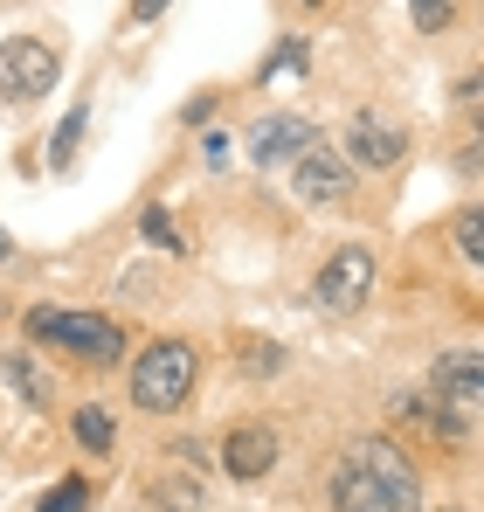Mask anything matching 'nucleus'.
Wrapping results in <instances>:
<instances>
[{
	"label": "nucleus",
	"instance_id": "f257e3e1",
	"mask_svg": "<svg viewBox=\"0 0 484 512\" xmlns=\"http://www.w3.org/2000/svg\"><path fill=\"white\" fill-rule=\"evenodd\" d=\"M332 512H422V471L402 443L360 436L332 464Z\"/></svg>",
	"mask_w": 484,
	"mask_h": 512
},
{
	"label": "nucleus",
	"instance_id": "f03ea898",
	"mask_svg": "<svg viewBox=\"0 0 484 512\" xmlns=\"http://www.w3.org/2000/svg\"><path fill=\"white\" fill-rule=\"evenodd\" d=\"M194 374H201V353L187 340H153L132 360V402H139L146 416H173V409H187Z\"/></svg>",
	"mask_w": 484,
	"mask_h": 512
},
{
	"label": "nucleus",
	"instance_id": "7ed1b4c3",
	"mask_svg": "<svg viewBox=\"0 0 484 512\" xmlns=\"http://www.w3.org/2000/svg\"><path fill=\"white\" fill-rule=\"evenodd\" d=\"M28 340L42 346H63V353H77V360H118L125 353V333H118V319H104V312H56V305H35L28 312Z\"/></svg>",
	"mask_w": 484,
	"mask_h": 512
},
{
	"label": "nucleus",
	"instance_id": "20e7f679",
	"mask_svg": "<svg viewBox=\"0 0 484 512\" xmlns=\"http://www.w3.org/2000/svg\"><path fill=\"white\" fill-rule=\"evenodd\" d=\"M56 77H63V63H56V49L42 35L0 42V104H35V97H49Z\"/></svg>",
	"mask_w": 484,
	"mask_h": 512
},
{
	"label": "nucleus",
	"instance_id": "39448f33",
	"mask_svg": "<svg viewBox=\"0 0 484 512\" xmlns=\"http://www.w3.org/2000/svg\"><path fill=\"white\" fill-rule=\"evenodd\" d=\"M367 291H374V250H360V243L332 250V256H325V270L312 277V305L332 312V319L360 312V305H367Z\"/></svg>",
	"mask_w": 484,
	"mask_h": 512
},
{
	"label": "nucleus",
	"instance_id": "423d86ee",
	"mask_svg": "<svg viewBox=\"0 0 484 512\" xmlns=\"http://www.w3.org/2000/svg\"><path fill=\"white\" fill-rule=\"evenodd\" d=\"M215 464H222L236 485H263V478L277 471V429H270V423H236V429H222Z\"/></svg>",
	"mask_w": 484,
	"mask_h": 512
},
{
	"label": "nucleus",
	"instance_id": "0eeeda50",
	"mask_svg": "<svg viewBox=\"0 0 484 512\" xmlns=\"http://www.w3.org/2000/svg\"><path fill=\"white\" fill-rule=\"evenodd\" d=\"M429 395H436V402H450L457 416H478V402H484V360H478V346L443 353V360L429 367Z\"/></svg>",
	"mask_w": 484,
	"mask_h": 512
},
{
	"label": "nucleus",
	"instance_id": "6e6552de",
	"mask_svg": "<svg viewBox=\"0 0 484 512\" xmlns=\"http://www.w3.org/2000/svg\"><path fill=\"white\" fill-rule=\"evenodd\" d=\"M291 194H298V201H312V208L346 201V194H353V167H346L332 146H312V153H298V160H291Z\"/></svg>",
	"mask_w": 484,
	"mask_h": 512
},
{
	"label": "nucleus",
	"instance_id": "1a4fd4ad",
	"mask_svg": "<svg viewBox=\"0 0 484 512\" xmlns=\"http://www.w3.org/2000/svg\"><path fill=\"white\" fill-rule=\"evenodd\" d=\"M408 153V132L402 125H388V118H374V111H360L353 125H346V167H367V173H381V167H395Z\"/></svg>",
	"mask_w": 484,
	"mask_h": 512
},
{
	"label": "nucleus",
	"instance_id": "9d476101",
	"mask_svg": "<svg viewBox=\"0 0 484 512\" xmlns=\"http://www.w3.org/2000/svg\"><path fill=\"white\" fill-rule=\"evenodd\" d=\"M319 146V132H312V118H298V111H277V118H263L256 132H249V160L256 167H284V160H298V153H312Z\"/></svg>",
	"mask_w": 484,
	"mask_h": 512
},
{
	"label": "nucleus",
	"instance_id": "9b49d317",
	"mask_svg": "<svg viewBox=\"0 0 484 512\" xmlns=\"http://www.w3.org/2000/svg\"><path fill=\"white\" fill-rule=\"evenodd\" d=\"M0 388L14 402H28V409L56 402V381H49V367H35V353H0Z\"/></svg>",
	"mask_w": 484,
	"mask_h": 512
},
{
	"label": "nucleus",
	"instance_id": "f8f14e48",
	"mask_svg": "<svg viewBox=\"0 0 484 512\" xmlns=\"http://www.w3.org/2000/svg\"><path fill=\"white\" fill-rule=\"evenodd\" d=\"M395 416L422 423L436 443H464V436H471V416H457V409H450V402H436V395H402V402H395Z\"/></svg>",
	"mask_w": 484,
	"mask_h": 512
},
{
	"label": "nucleus",
	"instance_id": "ddd939ff",
	"mask_svg": "<svg viewBox=\"0 0 484 512\" xmlns=\"http://www.w3.org/2000/svg\"><path fill=\"white\" fill-rule=\"evenodd\" d=\"M83 132H90V104H70L63 125H56V139H49V167H70V160H77Z\"/></svg>",
	"mask_w": 484,
	"mask_h": 512
},
{
	"label": "nucleus",
	"instance_id": "4468645a",
	"mask_svg": "<svg viewBox=\"0 0 484 512\" xmlns=\"http://www.w3.org/2000/svg\"><path fill=\"white\" fill-rule=\"evenodd\" d=\"M77 443L90 450V457H111V443H118V423H111L97 402H83V409H77Z\"/></svg>",
	"mask_w": 484,
	"mask_h": 512
},
{
	"label": "nucleus",
	"instance_id": "2eb2a0df",
	"mask_svg": "<svg viewBox=\"0 0 484 512\" xmlns=\"http://www.w3.org/2000/svg\"><path fill=\"white\" fill-rule=\"evenodd\" d=\"M305 63H312V42H305V35H291V42H277V56H270L256 77H263V84H270V77H305Z\"/></svg>",
	"mask_w": 484,
	"mask_h": 512
},
{
	"label": "nucleus",
	"instance_id": "dca6fc26",
	"mask_svg": "<svg viewBox=\"0 0 484 512\" xmlns=\"http://www.w3.org/2000/svg\"><path fill=\"white\" fill-rule=\"evenodd\" d=\"M236 367L249 374V381H263V374H277V367H284V346H277V340H242L236 346Z\"/></svg>",
	"mask_w": 484,
	"mask_h": 512
},
{
	"label": "nucleus",
	"instance_id": "f3484780",
	"mask_svg": "<svg viewBox=\"0 0 484 512\" xmlns=\"http://www.w3.org/2000/svg\"><path fill=\"white\" fill-rule=\"evenodd\" d=\"M153 506H166V512H201V485H194V478H160V485H153Z\"/></svg>",
	"mask_w": 484,
	"mask_h": 512
},
{
	"label": "nucleus",
	"instance_id": "a211bd4d",
	"mask_svg": "<svg viewBox=\"0 0 484 512\" xmlns=\"http://www.w3.org/2000/svg\"><path fill=\"white\" fill-rule=\"evenodd\" d=\"M83 506H90V478H77V471H70L56 492H42V506H35V512H83Z\"/></svg>",
	"mask_w": 484,
	"mask_h": 512
},
{
	"label": "nucleus",
	"instance_id": "6ab92c4d",
	"mask_svg": "<svg viewBox=\"0 0 484 512\" xmlns=\"http://www.w3.org/2000/svg\"><path fill=\"white\" fill-rule=\"evenodd\" d=\"M139 236H146L153 250H166V256H180V250H187V243L173 236V215H166V208H146V215H139Z\"/></svg>",
	"mask_w": 484,
	"mask_h": 512
},
{
	"label": "nucleus",
	"instance_id": "aec40b11",
	"mask_svg": "<svg viewBox=\"0 0 484 512\" xmlns=\"http://www.w3.org/2000/svg\"><path fill=\"white\" fill-rule=\"evenodd\" d=\"M450 236H457L464 263H484V215H478V208H464V215L450 222Z\"/></svg>",
	"mask_w": 484,
	"mask_h": 512
},
{
	"label": "nucleus",
	"instance_id": "412c9836",
	"mask_svg": "<svg viewBox=\"0 0 484 512\" xmlns=\"http://www.w3.org/2000/svg\"><path fill=\"white\" fill-rule=\"evenodd\" d=\"M408 7H415V28H422V35H443V28L457 21V7H450V0H408Z\"/></svg>",
	"mask_w": 484,
	"mask_h": 512
},
{
	"label": "nucleus",
	"instance_id": "4be33fe9",
	"mask_svg": "<svg viewBox=\"0 0 484 512\" xmlns=\"http://www.w3.org/2000/svg\"><path fill=\"white\" fill-rule=\"evenodd\" d=\"M166 14V0H132V28H153Z\"/></svg>",
	"mask_w": 484,
	"mask_h": 512
},
{
	"label": "nucleus",
	"instance_id": "5701e85b",
	"mask_svg": "<svg viewBox=\"0 0 484 512\" xmlns=\"http://www.w3.org/2000/svg\"><path fill=\"white\" fill-rule=\"evenodd\" d=\"M7 256H14V236H7V229H0V263H7Z\"/></svg>",
	"mask_w": 484,
	"mask_h": 512
},
{
	"label": "nucleus",
	"instance_id": "b1692460",
	"mask_svg": "<svg viewBox=\"0 0 484 512\" xmlns=\"http://www.w3.org/2000/svg\"><path fill=\"white\" fill-rule=\"evenodd\" d=\"M298 7H325V0H298Z\"/></svg>",
	"mask_w": 484,
	"mask_h": 512
}]
</instances>
